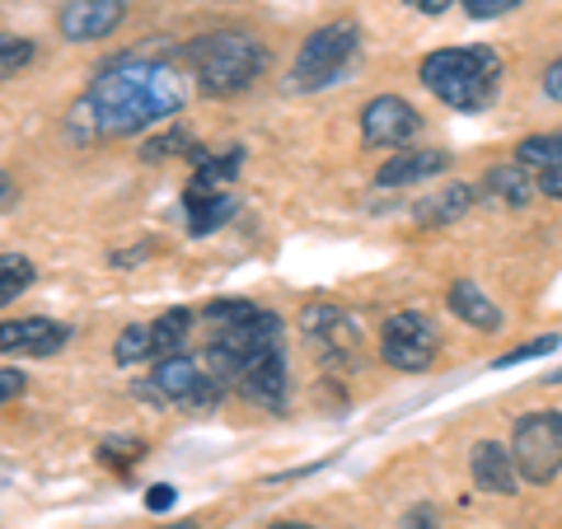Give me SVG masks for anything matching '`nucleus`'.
I'll list each match as a JSON object with an SVG mask.
<instances>
[{
    "label": "nucleus",
    "instance_id": "obj_1",
    "mask_svg": "<svg viewBox=\"0 0 562 529\" xmlns=\"http://www.w3.org/2000/svg\"><path fill=\"white\" fill-rule=\"evenodd\" d=\"M183 109V76L169 61L150 57H117L85 85L70 103L66 132L76 140L94 136H136L150 122H165Z\"/></svg>",
    "mask_w": 562,
    "mask_h": 529
},
{
    "label": "nucleus",
    "instance_id": "obj_2",
    "mask_svg": "<svg viewBox=\"0 0 562 529\" xmlns=\"http://www.w3.org/2000/svg\"><path fill=\"white\" fill-rule=\"evenodd\" d=\"M206 361L249 403L268 413H286V351H281V319L272 309H258L254 319L216 328Z\"/></svg>",
    "mask_w": 562,
    "mask_h": 529
},
{
    "label": "nucleus",
    "instance_id": "obj_3",
    "mask_svg": "<svg viewBox=\"0 0 562 529\" xmlns=\"http://www.w3.org/2000/svg\"><path fill=\"white\" fill-rule=\"evenodd\" d=\"M422 85L450 103L454 113H483L492 99H497V85H502V57L483 43L473 47H441L431 57H422L417 66Z\"/></svg>",
    "mask_w": 562,
    "mask_h": 529
},
{
    "label": "nucleus",
    "instance_id": "obj_4",
    "mask_svg": "<svg viewBox=\"0 0 562 529\" xmlns=\"http://www.w3.org/2000/svg\"><path fill=\"white\" fill-rule=\"evenodd\" d=\"M183 61L192 66L202 94L231 99V94H244L262 70H268V47H262L254 33H244V29H216V33L192 38L183 47Z\"/></svg>",
    "mask_w": 562,
    "mask_h": 529
},
{
    "label": "nucleus",
    "instance_id": "obj_5",
    "mask_svg": "<svg viewBox=\"0 0 562 529\" xmlns=\"http://www.w3.org/2000/svg\"><path fill=\"white\" fill-rule=\"evenodd\" d=\"M361 57V29L351 20H333L324 29H314L310 38L295 52L291 66V90L314 94V90H333L351 76V66Z\"/></svg>",
    "mask_w": 562,
    "mask_h": 529
},
{
    "label": "nucleus",
    "instance_id": "obj_6",
    "mask_svg": "<svg viewBox=\"0 0 562 529\" xmlns=\"http://www.w3.org/2000/svg\"><path fill=\"white\" fill-rule=\"evenodd\" d=\"M225 390H231V384L216 375V365L188 357V351L165 357L160 365H155L150 384H136L140 398L160 403V408H179V413H216Z\"/></svg>",
    "mask_w": 562,
    "mask_h": 529
},
{
    "label": "nucleus",
    "instance_id": "obj_7",
    "mask_svg": "<svg viewBox=\"0 0 562 529\" xmlns=\"http://www.w3.org/2000/svg\"><path fill=\"white\" fill-rule=\"evenodd\" d=\"M512 454L525 483H553L562 473V413H525L512 431Z\"/></svg>",
    "mask_w": 562,
    "mask_h": 529
},
{
    "label": "nucleus",
    "instance_id": "obj_8",
    "mask_svg": "<svg viewBox=\"0 0 562 529\" xmlns=\"http://www.w3.org/2000/svg\"><path fill=\"white\" fill-rule=\"evenodd\" d=\"M301 333H305V342L314 347V357H319L324 365H347V361L361 357V328L338 305H324V300L319 305H305L301 309Z\"/></svg>",
    "mask_w": 562,
    "mask_h": 529
},
{
    "label": "nucleus",
    "instance_id": "obj_9",
    "mask_svg": "<svg viewBox=\"0 0 562 529\" xmlns=\"http://www.w3.org/2000/svg\"><path fill=\"white\" fill-rule=\"evenodd\" d=\"M380 357L390 361L394 370H408V375L427 370L436 361V324L427 319V314H417V309L394 314V319L384 324V333H380Z\"/></svg>",
    "mask_w": 562,
    "mask_h": 529
},
{
    "label": "nucleus",
    "instance_id": "obj_10",
    "mask_svg": "<svg viewBox=\"0 0 562 529\" xmlns=\"http://www.w3.org/2000/svg\"><path fill=\"white\" fill-rule=\"evenodd\" d=\"M422 132V117L408 99L398 94H375L361 109V140L371 150H398L403 140H413Z\"/></svg>",
    "mask_w": 562,
    "mask_h": 529
},
{
    "label": "nucleus",
    "instance_id": "obj_11",
    "mask_svg": "<svg viewBox=\"0 0 562 529\" xmlns=\"http://www.w3.org/2000/svg\"><path fill=\"white\" fill-rule=\"evenodd\" d=\"M127 20V0H66L57 29L66 43H99Z\"/></svg>",
    "mask_w": 562,
    "mask_h": 529
},
{
    "label": "nucleus",
    "instance_id": "obj_12",
    "mask_svg": "<svg viewBox=\"0 0 562 529\" xmlns=\"http://www.w3.org/2000/svg\"><path fill=\"white\" fill-rule=\"evenodd\" d=\"M70 342V328L57 319H20L0 328V351H20V357H57V351Z\"/></svg>",
    "mask_w": 562,
    "mask_h": 529
},
{
    "label": "nucleus",
    "instance_id": "obj_13",
    "mask_svg": "<svg viewBox=\"0 0 562 529\" xmlns=\"http://www.w3.org/2000/svg\"><path fill=\"white\" fill-rule=\"evenodd\" d=\"M450 169V150H398L394 160H384L375 169V188H413L431 183L436 173Z\"/></svg>",
    "mask_w": 562,
    "mask_h": 529
},
{
    "label": "nucleus",
    "instance_id": "obj_14",
    "mask_svg": "<svg viewBox=\"0 0 562 529\" xmlns=\"http://www.w3.org/2000/svg\"><path fill=\"white\" fill-rule=\"evenodd\" d=\"M469 469H473V483H479L483 492H492V497H512L516 483H520L516 454L506 446H497V440H479V446H473Z\"/></svg>",
    "mask_w": 562,
    "mask_h": 529
},
{
    "label": "nucleus",
    "instance_id": "obj_15",
    "mask_svg": "<svg viewBox=\"0 0 562 529\" xmlns=\"http://www.w3.org/2000/svg\"><path fill=\"white\" fill-rule=\"evenodd\" d=\"M188 160L198 165L188 192H231L235 179H239V169H244V150H239V146H225V150L211 155V150H202V146H192Z\"/></svg>",
    "mask_w": 562,
    "mask_h": 529
},
{
    "label": "nucleus",
    "instance_id": "obj_16",
    "mask_svg": "<svg viewBox=\"0 0 562 529\" xmlns=\"http://www.w3.org/2000/svg\"><path fill=\"white\" fill-rule=\"evenodd\" d=\"M235 211H239L235 192H183L188 235H216L225 221H235Z\"/></svg>",
    "mask_w": 562,
    "mask_h": 529
},
{
    "label": "nucleus",
    "instance_id": "obj_17",
    "mask_svg": "<svg viewBox=\"0 0 562 529\" xmlns=\"http://www.w3.org/2000/svg\"><path fill=\"white\" fill-rule=\"evenodd\" d=\"M446 300H450L454 319H464L469 328H479V333H497L502 328V309L492 305V300L473 286V281H454V286L446 291Z\"/></svg>",
    "mask_w": 562,
    "mask_h": 529
},
{
    "label": "nucleus",
    "instance_id": "obj_18",
    "mask_svg": "<svg viewBox=\"0 0 562 529\" xmlns=\"http://www.w3.org/2000/svg\"><path fill=\"white\" fill-rule=\"evenodd\" d=\"M473 198H479V192H473L469 183H450V188H441V192H431L427 202H417L413 216L427 225V230H431V225H454V221H460L464 211L473 206Z\"/></svg>",
    "mask_w": 562,
    "mask_h": 529
},
{
    "label": "nucleus",
    "instance_id": "obj_19",
    "mask_svg": "<svg viewBox=\"0 0 562 529\" xmlns=\"http://www.w3.org/2000/svg\"><path fill=\"white\" fill-rule=\"evenodd\" d=\"M483 188L506 206H525L530 202V192H539V179H530V165L516 160V165H492Z\"/></svg>",
    "mask_w": 562,
    "mask_h": 529
},
{
    "label": "nucleus",
    "instance_id": "obj_20",
    "mask_svg": "<svg viewBox=\"0 0 562 529\" xmlns=\"http://www.w3.org/2000/svg\"><path fill=\"white\" fill-rule=\"evenodd\" d=\"M160 361V347H155V333L150 324H132V328H122L117 333V342H113V361L117 365H136V361Z\"/></svg>",
    "mask_w": 562,
    "mask_h": 529
},
{
    "label": "nucleus",
    "instance_id": "obj_21",
    "mask_svg": "<svg viewBox=\"0 0 562 529\" xmlns=\"http://www.w3.org/2000/svg\"><path fill=\"white\" fill-rule=\"evenodd\" d=\"M516 160L530 169H558L562 165V132H543V136H525L516 146Z\"/></svg>",
    "mask_w": 562,
    "mask_h": 529
},
{
    "label": "nucleus",
    "instance_id": "obj_22",
    "mask_svg": "<svg viewBox=\"0 0 562 529\" xmlns=\"http://www.w3.org/2000/svg\"><path fill=\"white\" fill-rule=\"evenodd\" d=\"M188 328H192V309H169V314H160V319L150 324L155 347H160V361L173 357V351L188 342Z\"/></svg>",
    "mask_w": 562,
    "mask_h": 529
},
{
    "label": "nucleus",
    "instance_id": "obj_23",
    "mask_svg": "<svg viewBox=\"0 0 562 529\" xmlns=\"http://www.w3.org/2000/svg\"><path fill=\"white\" fill-rule=\"evenodd\" d=\"M29 286H33V262L24 254H5V258H0V305L20 300Z\"/></svg>",
    "mask_w": 562,
    "mask_h": 529
},
{
    "label": "nucleus",
    "instance_id": "obj_24",
    "mask_svg": "<svg viewBox=\"0 0 562 529\" xmlns=\"http://www.w3.org/2000/svg\"><path fill=\"white\" fill-rule=\"evenodd\" d=\"M258 305L254 300H216V305H206L202 309V319L211 328H231V324H244V319H254Z\"/></svg>",
    "mask_w": 562,
    "mask_h": 529
},
{
    "label": "nucleus",
    "instance_id": "obj_25",
    "mask_svg": "<svg viewBox=\"0 0 562 529\" xmlns=\"http://www.w3.org/2000/svg\"><path fill=\"white\" fill-rule=\"evenodd\" d=\"M558 333H543V338H535V342H525V347H516V351H506V357H497L492 361V370H506V365H520V361H535V357H549V351H558Z\"/></svg>",
    "mask_w": 562,
    "mask_h": 529
},
{
    "label": "nucleus",
    "instance_id": "obj_26",
    "mask_svg": "<svg viewBox=\"0 0 562 529\" xmlns=\"http://www.w3.org/2000/svg\"><path fill=\"white\" fill-rule=\"evenodd\" d=\"M29 61H33V43L5 33V38H0V76H20V66H29Z\"/></svg>",
    "mask_w": 562,
    "mask_h": 529
},
{
    "label": "nucleus",
    "instance_id": "obj_27",
    "mask_svg": "<svg viewBox=\"0 0 562 529\" xmlns=\"http://www.w3.org/2000/svg\"><path fill=\"white\" fill-rule=\"evenodd\" d=\"M140 450H146L140 440H103V446H99V460L109 464V469H127V464L140 460Z\"/></svg>",
    "mask_w": 562,
    "mask_h": 529
},
{
    "label": "nucleus",
    "instance_id": "obj_28",
    "mask_svg": "<svg viewBox=\"0 0 562 529\" xmlns=\"http://www.w3.org/2000/svg\"><path fill=\"white\" fill-rule=\"evenodd\" d=\"M179 150H192V140L183 136V132H169V136H155V140H146V160H165V155H179Z\"/></svg>",
    "mask_w": 562,
    "mask_h": 529
},
{
    "label": "nucleus",
    "instance_id": "obj_29",
    "mask_svg": "<svg viewBox=\"0 0 562 529\" xmlns=\"http://www.w3.org/2000/svg\"><path fill=\"white\" fill-rule=\"evenodd\" d=\"M469 20H497V14H512L520 0H460Z\"/></svg>",
    "mask_w": 562,
    "mask_h": 529
},
{
    "label": "nucleus",
    "instance_id": "obj_30",
    "mask_svg": "<svg viewBox=\"0 0 562 529\" xmlns=\"http://www.w3.org/2000/svg\"><path fill=\"white\" fill-rule=\"evenodd\" d=\"M403 529H441V516H436L431 506H413L408 516H403Z\"/></svg>",
    "mask_w": 562,
    "mask_h": 529
},
{
    "label": "nucleus",
    "instance_id": "obj_31",
    "mask_svg": "<svg viewBox=\"0 0 562 529\" xmlns=\"http://www.w3.org/2000/svg\"><path fill=\"white\" fill-rule=\"evenodd\" d=\"M173 502H179V492H173L169 483H155V487L146 492V510H169Z\"/></svg>",
    "mask_w": 562,
    "mask_h": 529
},
{
    "label": "nucleus",
    "instance_id": "obj_32",
    "mask_svg": "<svg viewBox=\"0 0 562 529\" xmlns=\"http://www.w3.org/2000/svg\"><path fill=\"white\" fill-rule=\"evenodd\" d=\"M14 394H24V375L14 365H5V370H0V398L14 403Z\"/></svg>",
    "mask_w": 562,
    "mask_h": 529
},
{
    "label": "nucleus",
    "instance_id": "obj_33",
    "mask_svg": "<svg viewBox=\"0 0 562 529\" xmlns=\"http://www.w3.org/2000/svg\"><path fill=\"white\" fill-rule=\"evenodd\" d=\"M539 192H543V198H553V202H562V165L539 173Z\"/></svg>",
    "mask_w": 562,
    "mask_h": 529
},
{
    "label": "nucleus",
    "instance_id": "obj_34",
    "mask_svg": "<svg viewBox=\"0 0 562 529\" xmlns=\"http://www.w3.org/2000/svg\"><path fill=\"white\" fill-rule=\"evenodd\" d=\"M543 94H549L553 103H562V57L543 70Z\"/></svg>",
    "mask_w": 562,
    "mask_h": 529
},
{
    "label": "nucleus",
    "instance_id": "obj_35",
    "mask_svg": "<svg viewBox=\"0 0 562 529\" xmlns=\"http://www.w3.org/2000/svg\"><path fill=\"white\" fill-rule=\"evenodd\" d=\"M403 5H413L417 14H446L454 0H403Z\"/></svg>",
    "mask_w": 562,
    "mask_h": 529
},
{
    "label": "nucleus",
    "instance_id": "obj_36",
    "mask_svg": "<svg viewBox=\"0 0 562 529\" xmlns=\"http://www.w3.org/2000/svg\"><path fill=\"white\" fill-rule=\"evenodd\" d=\"M0 188H5V198H0V202H5V211L14 206V183H10V173H5V183H0Z\"/></svg>",
    "mask_w": 562,
    "mask_h": 529
},
{
    "label": "nucleus",
    "instance_id": "obj_37",
    "mask_svg": "<svg viewBox=\"0 0 562 529\" xmlns=\"http://www.w3.org/2000/svg\"><path fill=\"white\" fill-rule=\"evenodd\" d=\"M268 529H314V525H301V520H277V525H268Z\"/></svg>",
    "mask_w": 562,
    "mask_h": 529
},
{
    "label": "nucleus",
    "instance_id": "obj_38",
    "mask_svg": "<svg viewBox=\"0 0 562 529\" xmlns=\"http://www.w3.org/2000/svg\"><path fill=\"white\" fill-rule=\"evenodd\" d=\"M155 529H198V520H179V525H155Z\"/></svg>",
    "mask_w": 562,
    "mask_h": 529
}]
</instances>
